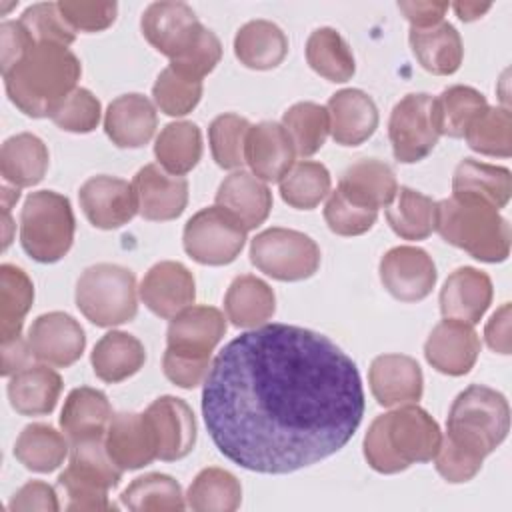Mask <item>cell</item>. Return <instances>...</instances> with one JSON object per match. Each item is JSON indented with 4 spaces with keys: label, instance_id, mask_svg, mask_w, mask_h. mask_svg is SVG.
I'll return each mask as SVG.
<instances>
[{
    "label": "cell",
    "instance_id": "cell-1",
    "mask_svg": "<svg viewBox=\"0 0 512 512\" xmlns=\"http://www.w3.org/2000/svg\"><path fill=\"white\" fill-rule=\"evenodd\" d=\"M202 416L216 448L260 474H290L348 444L364 416L354 360L328 336L262 324L212 360Z\"/></svg>",
    "mask_w": 512,
    "mask_h": 512
},
{
    "label": "cell",
    "instance_id": "cell-2",
    "mask_svg": "<svg viewBox=\"0 0 512 512\" xmlns=\"http://www.w3.org/2000/svg\"><path fill=\"white\" fill-rule=\"evenodd\" d=\"M442 442L438 422L420 406L404 404L372 420L364 436V458L380 474H396L434 460Z\"/></svg>",
    "mask_w": 512,
    "mask_h": 512
},
{
    "label": "cell",
    "instance_id": "cell-3",
    "mask_svg": "<svg viewBox=\"0 0 512 512\" xmlns=\"http://www.w3.org/2000/svg\"><path fill=\"white\" fill-rule=\"evenodd\" d=\"M82 66L64 46H34L8 74L4 84L14 106L32 118L50 116L76 90Z\"/></svg>",
    "mask_w": 512,
    "mask_h": 512
},
{
    "label": "cell",
    "instance_id": "cell-4",
    "mask_svg": "<svg viewBox=\"0 0 512 512\" xmlns=\"http://www.w3.org/2000/svg\"><path fill=\"white\" fill-rule=\"evenodd\" d=\"M434 230L480 262H504L510 254L508 220L492 204L474 196L452 194L436 202Z\"/></svg>",
    "mask_w": 512,
    "mask_h": 512
},
{
    "label": "cell",
    "instance_id": "cell-5",
    "mask_svg": "<svg viewBox=\"0 0 512 512\" xmlns=\"http://www.w3.org/2000/svg\"><path fill=\"white\" fill-rule=\"evenodd\" d=\"M510 406L504 394L472 384L462 390L448 412L446 438L486 458L508 436Z\"/></svg>",
    "mask_w": 512,
    "mask_h": 512
},
{
    "label": "cell",
    "instance_id": "cell-6",
    "mask_svg": "<svg viewBox=\"0 0 512 512\" xmlns=\"http://www.w3.org/2000/svg\"><path fill=\"white\" fill-rule=\"evenodd\" d=\"M74 212L70 200L54 190L32 192L20 212V244L42 264L58 262L74 242Z\"/></svg>",
    "mask_w": 512,
    "mask_h": 512
},
{
    "label": "cell",
    "instance_id": "cell-7",
    "mask_svg": "<svg viewBox=\"0 0 512 512\" xmlns=\"http://www.w3.org/2000/svg\"><path fill=\"white\" fill-rule=\"evenodd\" d=\"M76 306L96 326L130 322L138 312L136 278L118 264H94L76 282Z\"/></svg>",
    "mask_w": 512,
    "mask_h": 512
},
{
    "label": "cell",
    "instance_id": "cell-8",
    "mask_svg": "<svg viewBox=\"0 0 512 512\" xmlns=\"http://www.w3.org/2000/svg\"><path fill=\"white\" fill-rule=\"evenodd\" d=\"M252 264L280 282L310 278L320 266V248L304 232L290 228H268L252 238Z\"/></svg>",
    "mask_w": 512,
    "mask_h": 512
},
{
    "label": "cell",
    "instance_id": "cell-9",
    "mask_svg": "<svg viewBox=\"0 0 512 512\" xmlns=\"http://www.w3.org/2000/svg\"><path fill=\"white\" fill-rule=\"evenodd\" d=\"M246 232L234 214L222 206H210L186 222L182 242L186 254L198 264L224 266L234 262L242 252Z\"/></svg>",
    "mask_w": 512,
    "mask_h": 512
},
{
    "label": "cell",
    "instance_id": "cell-10",
    "mask_svg": "<svg viewBox=\"0 0 512 512\" xmlns=\"http://www.w3.org/2000/svg\"><path fill=\"white\" fill-rule=\"evenodd\" d=\"M388 136L398 162L414 164L424 160L440 138L434 116V98L424 92L406 94L392 108Z\"/></svg>",
    "mask_w": 512,
    "mask_h": 512
},
{
    "label": "cell",
    "instance_id": "cell-11",
    "mask_svg": "<svg viewBox=\"0 0 512 512\" xmlns=\"http://www.w3.org/2000/svg\"><path fill=\"white\" fill-rule=\"evenodd\" d=\"M144 38L164 56L176 60L200 36L202 24L194 10L184 2H152L140 20Z\"/></svg>",
    "mask_w": 512,
    "mask_h": 512
},
{
    "label": "cell",
    "instance_id": "cell-12",
    "mask_svg": "<svg viewBox=\"0 0 512 512\" xmlns=\"http://www.w3.org/2000/svg\"><path fill=\"white\" fill-rule=\"evenodd\" d=\"M436 266L418 246H396L380 260L382 286L400 302L424 300L436 284Z\"/></svg>",
    "mask_w": 512,
    "mask_h": 512
},
{
    "label": "cell",
    "instance_id": "cell-13",
    "mask_svg": "<svg viewBox=\"0 0 512 512\" xmlns=\"http://www.w3.org/2000/svg\"><path fill=\"white\" fill-rule=\"evenodd\" d=\"M80 206L92 226L114 230L128 224L138 214V200L132 182L116 176H92L78 192Z\"/></svg>",
    "mask_w": 512,
    "mask_h": 512
},
{
    "label": "cell",
    "instance_id": "cell-14",
    "mask_svg": "<svg viewBox=\"0 0 512 512\" xmlns=\"http://www.w3.org/2000/svg\"><path fill=\"white\" fill-rule=\"evenodd\" d=\"M28 344L36 360L66 368L72 366L86 348L82 326L66 312L38 316L28 330Z\"/></svg>",
    "mask_w": 512,
    "mask_h": 512
},
{
    "label": "cell",
    "instance_id": "cell-15",
    "mask_svg": "<svg viewBox=\"0 0 512 512\" xmlns=\"http://www.w3.org/2000/svg\"><path fill=\"white\" fill-rule=\"evenodd\" d=\"M480 354V338L466 322L444 318L438 322L426 344L424 356L428 364L448 376H464L472 370Z\"/></svg>",
    "mask_w": 512,
    "mask_h": 512
},
{
    "label": "cell",
    "instance_id": "cell-16",
    "mask_svg": "<svg viewBox=\"0 0 512 512\" xmlns=\"http://www.w3.org/2000/svg\"><path fill=\"white\" fill-rule=\"evenodd\" d=\"M138 214L152 222L178 218L188 204V182L166 172L160 164H146L132 180Z\"/></svg>",
    "mask_w": 512,
    "mask_h": 512
},
{
    "label": "cell",
    "instance_id": "cell-17",
    "mask_svg": "<svg viewBox=\"0 0 512 512\" xmlns=\"http://www.w3.org/2000/svg\"><path fill=\"white\" fill-rule=\"evenodd\" d=\"M104 444L122 470H138L158 458V442L146 414L120 412L110 418Z\"/></svg>",
    "mask_w": 512,
    "mask_h": 512
},
{
    "label": "cell",
    "instance_id": "cell-18",
    "mask_svg": "<svg viewBox=\"0 0 512 512\" xmlns=\"http://www.w3.org/2000/svg\"><path fill=\"white\" fill-rule=\"evenodd\" d=\"M140 298L160 318H174L194 304L196 284L192 272L174 260L154 264L140 284Z\"/></svg>",
    "mask_w": 512,
    "mask_h": 512
},
{
    "label": "cell",
    "instance_id": "cell-19",
    "mask_svg": "<svg viewBox=\"0 0 512 512\" xmlns=\"http://www.w3.org/2000/svg\"><path fill=\"white\" fill-rule=\"evenodd\" d=\"M372 396L380 406H404L422 398L424 378L418 362L406 354H380L368 370Z\"/></svg>",
    "mask_w": 512,
    "mask_h": 512
},
{
    "label": "cell",
    "instance_id": "cell-20",
    "mask_svg": "<svg viewBox=\"0 0 512 512\" xmlns=\"http://www.w3.org/2000/svg\"><path fill=\"white\" fill-rule=\"evenodd\" d=\"M154 428L158 458L164 462L182 460L196 444V420L192 408L176 396L156 398L144 412Z\"/></svg>",
    "mask_w": 512,
    "mask_h": 512
},
{
    "label": "cell",
    "instance_id": "cell-21",
    "mask_svg": "<svg viewBox=\"0 0 512 512\" xmlns=\"http://www.w3.org/2000/svg\"><path fill=\"white\" fill-rule=\"evenodd\" d=\"M294 144L278 122H258L250 126L244 146V160L252 174L264 182H280L294 166Z\"/></svg>",
    "mask_w": 512,
    "mask_h": 512
},
{
    "label": "cell",
    "instance_id": "cell-22",
    "mask_svg": "<svg viewBox=\"0 0 512 512\" xmlns=\"http://www.w3.org/2000/svg\"><path fill=\"white\" fill-rule=\"evenodd\" d=\"M226 334L224 314L214 306H188L176 314L166 332L170 350L186 356H212Z\"/></svg>",
    "mask_w": 512,
    "mask_h": 512
},
{
    "label": "cell",
    "instance_id": "cell-23",
    "mask_svg": "<svg viewBox=\"0 0 512 512\" xmlns=\"http://www.w3.org/2000/svg\"><path fill=\"white\" fill-rule=\"evenodd\" d=\"M326 110L330 134L340 146H360L378 128V108L358 88H344L332 94Z\"/></svg>",
    "mask_w": 512,
    "mask_h": 512
},
{
    "label": "cell",
    "instance_id": "cell-24",
    "mask_svg": "<svg viewBox=\"0 0 512 512\" xmlns=\"http://www.w3.org/2000/svg\"><path fill=\"white\" fill-rule=\"evenodd\" d=\"M492 302V280L486 272L462 266L456 268L440 290V312L466 324H476Z\"/></svg>",
    "mask_w": 512,
    "mask_h": 512
},
{
    "label": "cell",
    "instance_id": "cell-25",
    "mask_svg": "<svg viewBox=\"0 0 512 512\" xmlns=\"http://www.w3.org/2000/svg\"><path fill=\"white\" fill-rule=\"evenodd\" d=\"M158 116L154 104L142 94H122L108 104L104 130L118 148H140L156 132Z\"/></svg>",
    "mask_w": 512,
    "mask_h": 512
},
{
    "label": "cell",
    "instance_id": "cell-26",
    "mask_svg": "<svg viewBox=\"0 0 512 512\" xmlns=\"http://www.w3.org/2000/svg\"><path fill=\"white\" fill-rule=\"evenodd\" d=\"M338 190L356 206L376 210L388 208L396 198L398 184L394 170L376 158H364L350 164L338 182Z\"/></svg>",
    "mask_w": 512,
    "mask_h": 512
},
{
    "label": "cell",
    "instance_id": "cell-27",
    "mask_svg": "<svg viewBox=\"0 0 512 512\" xmlns=\"http://www.w3.org/2000/svg\"><path fill=\"white\" fill-rule=\"evenodd\" d=\"M216 206L234 214L246 230L258 228L270 214L272 192L252 172L236 170L222 180L216 192Z\"/></svg>",
    "mask_w": 512,
    "mask_h": 512
},
{
    "label": "cell",
    "instance_id": "cell-28",
    "mask_svg": "<svg viewBox=\"0 0 512 512\" xmlns=\"http://www.w3.org/2000/svg\"><path fill=\"white\" fill-rule=\"evenodd\" d=\"M408 40L420 66L436 76L454 74L462 64V38L450 22L442 20L430 28H410Z\"/></svg>",
    "mask_w": 512,
    "mask_h": 512
},
{
    "label": "cell",
    "instance_id": "cell-29",
    "mask_svg": "<svg viewBox=\"0 0 512 512\" xmlns=\"http://www.w3.org/2000/svg\"><path fill=\"white\" fill-rule=\"evenodd\" d=\"M62 392V378L56 370L34 364L16 372L8 382L12 408L22 416L50 414Z\"/></svg>",
    "mask_w": 512,
    "mask_h": 512
},
{
    "label": "cell",
    "instance_id": "cell-30",
    "mask_svg": "<svg viewBox=\"0 0 512 512\" xmlns=\"http://www.w3.org/2000/svg\"><path fill=\"white\" fill-rule=\"evenodd\" d=\"M112 418V408L104 392L80 386L74 388L62 408L60 428L70 442L104 436Z\"/></svg>",
    "mask_w": 512,
    "mask_h": 512
},
{
    "label": "cell",
    "instance_id": "cell-31",
    "mask_svg": "<svg viewBox=\"0 0 512 512\" xmlns=\"http://www.w3.org/2000/svg\"><path fill=\"white\" fill-rule=\"evenodd\" d=\"M224 310L234 326L258 328L272 318L276 310V296L264 280L244 274L234 278L228 286Z\"/></svg>",
    "mask_w": 512,
    "mask_h": 512
},
{
    "label": "cell",
    "instance_id": "cell-32",
    "mask_svg": "<svg viewBox=\"0 0 512 512\" xmlns=\"http://www.w3.org/2000/svg\"><path fill=\"white\" fill-rule=\"evenodd\" d=\"M90 360L100 380L116 384L134 376L144 366L146 350L136 336L112 330L96 342Z\"/></svg>",
    "mask_w": 512,
    "mask_h": 512
},
{
    "label": "cell",
    "instance_id": "cell-33",
    "mask_svg": "<svg viewBox=\"0 0 512 512\" xmlns=\"http://www.w3.org/2000/svg\"><path fill=\"white\" fill-rule=\"evenodd\" d=\"M234 54L246 68L270 70L286 58L288 38L270 20H250L236 32Z\"/></svg>",
    "mask_w": 512,
    "mask_h": 512
},
{
    "label": "cell",
    "instance_id": "cell-34",
    "mask_svg": "<svg viewBox=\"0 0 512 512\" xmlns=\"http://www.w3.org/2000/svg\"><path fill=\"white\" fill-rule=\"evenodd\" d=\"M452 194L474 196L500 210L508 204L512 194L510 170L504 166L464 158L454 170Z\"/></svg>",
    "mask_w": 512,
    "mask_h": 512
},
{
    "label": "cell",
    "instance_id": "cell-35",
    "mask_svg": "<svg viewBox=\"0 0 512 512\" xmlns=\"http://www.w3.org/2000/svg\"><path fill=\"white\" fill-rule=\"evenodd\" d=\"M48 170V148L46 144L30 134L22 132L10 136L0 150V172L6 182L16 188L38 184Z\"/></svg>",
    "mask_w": 512,
    "mask_h": 512
},
{
    "label": "cell",
    "instance_id": "cell-36",
    "mask_svg": "<svg viewBox=\"0 0 512 512\" xmlns=\"http://www.w3.org/2000/svg\"><path fill=\"white\" fill-rule=\"evenodd\" d=\"M70 452V440L48 424L26 426L14 444L16 460L32 472L56 470Z\"/></svg>",
    "mask_w": 512,
    "mask_h": 512
},
{
    "label": "cell",
    "instance_id": "cell-37",
    "mask_svg": "<svg viewBox=\"0 0 512 512\" xmlns=\"http://www.w3.org/2000/svg\"><path fill=\"white\" fill-rule=\"evenodd\" d=\"M158 164L174 174H188L202 156V136L194 122H170L166 124L154 144Z\"/></svg>",
    "mask_w": 512,
    "mask_h": 512
},
{
    "label": "cell",
    "instance_id": "cell-38",
    "mask_svg": "<svg viewBox=\"0 0 512 512\" xmlns=\"http://www.w3.org/2000/svg\"><path fill=\"white\" fill-rule=\"evenodd\" d=\"M390 228L404 240H424L434 232L436 202L408 186H400L396 198L386 208Z\"/></svg>",
    "mask_w": 512,
    "mask_h": 512
},
{
    "label": "cell",
    "instance_id": "cell-39",
    "mask_svg": "<svg viewBox=\"0 0 512 512\" xmlns=\"http://www.w3.org/2000/svg\"><path fill=\"white\" fill-rule=\"evenodd\" d=\"M310 68L330 82H346L354 76L356 64L348 42L334 28H316L306 42Z\"/></svg>",
    "mask_w": 512,
    "mask_h": 512
},
{
    "label": "cell",
    "instance_id": "cell-40",
    "mask_svg": "<svg viewBox=\"0 0 512 512\" xmlns=\"http://www.w3.org/2000/svg\"><path fill=\"white\" fill-rule=\"evenodd\" d=\"M186 502L196 512H234L242 502V486L232 472L210 466L196 474Z\"/></svg>",
    "mask_w": 512,
    "mask_h": 512
},
{
    "label": "cell",
    "instance_id": "cell-41",
    "mask_svg": "<svg viewBox=\"0 0 512 512\" xmlns=\"http://www.w3.org/2000/svg\"><path fill=\"white\" fill-rule=\"evenodd\" d=\"M488 108L484 94L472 86L456 84L434 98V116L440 136L462 138L476 116Z\"/></svg>",
    "mask_w": 512,
    "mask_h": 512
},
{
    "label": "cell",
    "instance_id": "cell-42",
    "mask_svg": "<svg viewBox=\"0 0 512 512\" xmlns=\"http://www.w3.org/2000/svg\"><path fill=\"white\" fill-rule=\"evenodd\" d=\"M34 300V286L28 274L14 266H0V340L22 336V320Z\"/></svg>",
    "mask_w": 512,
    "mask_h": 512
},
{
    "label": "cell",
    "instance_id": "cell-43",
    "mask_svg": "<svg viewBox=\"0 0 512 512\" xmlns=\"http://www.w3.org/2000/svg\"><path fill=\"white\" fill-rule=\"evenodd\" d=\"M120 500L134 512H180L186 508L180 484L160 472L134 478Z\"/></svg>",
    "mask_w": 512,
    "mask_h": 512
},
{
    "label": "cell",
    "instance_id": "cell-44",
    "mask_svg": "<svg viewBox=\"0 0 512 512\" xmlns=\"http://www.w3.org/2000/svg\"><path fill=\"white\" fill-rule=\"evenodd\" d=\"M330 184V172L324 164L302 160L280 180V196L292 208L312 210L328 196Z\"/></svg>",
    "mask_w": 512,
    "mask_h": 512
},
{
    "label": "cell",
    "instance_id": "cell-45",
    "mask_svg": "<svg viewBox=\"0 0 512 512\" xmlns=\"http://www.w3.org/2000/svg\"><path fill=\"white\" fill-rule=\"evenodd\" d=\"M282 126L288 132L298 156L316 154L330 132L328 110L316 102H298L282 116Z\"/></svg>",
    "mask_w": 512,
    "mask_h": 512
},
{
    "label": "cell",
    "instance_id": "cell-46",
    "mask_svg": "<svg viewBox=\"0 0 512 512\" xmlns=\"http://www.w3.org/2000/svg\"><path fill=\"white\" fill-rule=\"evenodd\" d=\"M468 146L484 156L508 158L512 154V116L504 106L486 108L464 134Z\"/></svg>",
    "mask_w": 512,
    "mask_h": 512
},
{
    "label": "cell",
    "instance_id": "cell-47",
    "mask_svg": "<svg viewBox=\"0 0 512 512\" xmlns=\"http://www.w3.org/2000/svg\"><path fill=\"white\" fill-rule=\"evenodd\" d=\"M68 470L90 480V482L100 484L106 490L118 486L122 472H124L110 458L106 444H104V436L70 442Z\"/></svg>",
    "mask_w": 512,
    "mask_h": 512
},
{
    "label": "cell",
    "instance_id": "cell-48",
    "mask_svg": "<svg viewBox=\"0 0 512 512\" xmlns=\"http://www.w3.org/2000/svg\"><path fill=\"white\" fill-rule=\"evenodd\" d=\"M34 46H64L76 40V30L66 22L58 2H40L28 6L20 20Z\"/></svg>",
    "mask_w": 512,
    "mask_h": 512
},
{
    "label": "cell",
    "instance_id": "cell-49",
    "mask_svg": "<svg viewBox=\"0 0 512 512\" xmlns=\"http://www.w3.org/2000/svg\"><path fill=\"white\" fill-rule=\"evenodd\" d=\"M248 130L250 122L238 114H220L212 120L208 128V140L212 156L220 168L234 170L246 162L244 146Z\"/></svg>",
    "mask_w": 512,
    "mask_h": 512
},
{
    "label": "cell",
    "instance_id": "cell-50",
    "mask_svg": "<svg viewBox=\"0 0 512 512\" xmlns=\"http://www.w3.org/2000/svg\"><path fill=\"white\" fill-rule=\"evenodd\" d=\"M152 96L164 114L184 116L198 106L202 98V82L184 78L168 66L158 74Z\"/></svg>",
    "mask_w": 512,
    "mask_h": 512
},
{
    "label": "cell",
    "instance_id": "cell-51",
    "mask_svg": "<svg viewBox=\"0 0 512 512\" xmlns=\"http://www.w3.org/2000/svg\"><path fill=\"white\" fill-rule=\"evenodd\" d=\"M100 112L102 110H100L98 98L86 88H76L50 114V118L60 130L74 132V134H86L98 126Z\"/></svg>",
    "mask_w": 512,
    "mask_h": 512
},
{
    "label": "cell",
    "instance_id": "cell-52",
    "mask_svg": "<svg viewBox=\"0 0 512 512\" xmlns=\"http://www.w3.org/2000/svg\"><path fill=\"white\" fill-rule=\"evenodd\" d=\"M376 218V210L352 204L338 188L328 196L324 206V220L328 228L340 236H360L374 226Z\"/></svg>",
    "mask_w": 512,
    "mask_h": 512
},
{
    "label": "cell",
    "instance_id": "cell-53",
    "mask_svg": "<svg viewBox=\"0 0 512 512\" xmlns=\"http://www.w3.org/2000/svg\"><path fill=\"white\" fill-rule=\"evenodd\" d=\"M220 58H222V44L218 36L212 30L202 28L198 40L182 56H178L176 60H170V68L184 78L202 82V78L216 68Z\"/></svg>",
    "mask_w": 512,
    "mask_h": 512
},
{
    "label": "cell",
    "instance_id": "cell-54",
    "mask_svg": "<svg viewBox=\"0 0 512 512\" xmlns=\"http://www.w3.org/2000/svg\"><path fill=\"white\" fill-rule=\"evenodd\" d=\"M434 462H436V470L438 474L450 482V484H462V482H468L472 480L480 468H482V462L484 458L454 444L452 440H448L446 436L442 438L440 442V448L434 456Z\"/></svg>",
    "mask_w": 512,
    "mask_h": 512
},
{
    "label": "cell",
    "instance_id": "cell-55",
    "mask_svg": "<svg viewBox=\"0 0 512 512\" xmlns=\"http://www.w3.org/2000/svg\"><path fill=\"white\" fill-rule=\"evenodd\" d=\"M58 486L64 490L68 502L66 510H78V512H100L114 508L108 500V490L102 488L96 482H90L68 468L58 476Z\"/></svg>",
    "mask_w": 512,
    "mask_h": 512
},
{
    "label": "cell",
    "instance_id": "cell-56",
    "mask_svg": "<svg viewBox=\"0 0 512 512\" xmlns=\"http://www.w3.org/2000/svg\"><path fill=\"white\" fill-rule=\"evenodd\" d=\"M62 16L74 30L82 32H100L106 30L118 12L116 2H72L60 0L58 2Z\"/></svg>",
    "mask_w": 512,
    "mask_h": 512
},
{
    "label": "cell",
    "instance_id": "cell-57",
    "mask_svg": "<svg viewBox=\"0 0 512 512\" xmlns=\"http://www.w3.org/2000/svg\"><path fill=\"white\" fill-rule=\"evenodd\" d=\"M210 364V356H186L170 348H166L162 358L166 378L180 388H196L198 384H204Z\"/></svg>",
    "mask_w": 512,
    "mask_h": 512
},
{
    "label": "cell",
    "instance_id": "cell-58",
    "mask_svg": "<svg viewBox=\"0 0 512 512\" xmlns=\"http://www.w3.org/2000/svg\"><path fill=\"white\" fill-rule=\"evenodd\" d=\"M10 512H56L60 510L56 490L40 480H32L24 484L8 504Z\"/></svg>",
    "mask_w": 512,
    "mask_h": 512
},
{
    "label": "cell",
    "instance_id": "cell-59",
    "mask_svg": "<svg viewBox=\"0 0 512 512\" xmlns=\"http://www.w3.org/2000/svg\"><path fill=\"white\" fill-rule=\"evenodd\" d=\"M0 42H2V76L8 74L32 48L34 42L30 40L24 26L16 20H8L0 24Z\"/></svg>",
    "mask_w": 512,
    "mask_h": 512
},
{
    "label": "cell",
    "instance_id": "cell-60",
    "mask_svg": "<svg viewBox=\"0 0 512 512\" xmlns=\"http://www.w3.org/2000/svg\"><path fill=\"white\" fill-rule=\"evenodd\" d=\"M400 12L406 16V20L412 24L410 28H430L444 20V14L448 10V2H398Z\"/></svg>",
    "mask_w": 512,
    "mask_h": 512
},
{
    "label": "cell",
    "instance_id": "cell-61",
    "mask_svg": "<svg viewBox=\"0 0 512 512\" xmlns=\"http://www.w3.org/2000/svg\"><path fill=\"white\" fill-rule=\"evenodd\" d=\"M484 338L490 350L498 354H510V302H504L488 320Z\"/></svg>",
    "mask_w": 512,
    "mask_h": 512
},
{
    "label": "cell",
    "instance_id": "cell-62",
    "mask_svg": "<svg viewBox=\"0 0 512 512\" xmlns=\"http://www.w3.org/2000/svg\"><path fill=\"white\" fill-rule=\"evenodd\" d=\"M32 356L34 354L30 350V344L22 336L2 342V376H14L16 372L24 370L26 366H30Z\"/></svg>",
    "mask_w": 512,
    "mask_h": 512
},
{
    "label": "cell",
    "instance_id": "cell-63",
    "mask_svg": "<svg viewBox=\"0 0 512 512\" xmlns=\"http://www.w3.org/2000/svg\"><path fill=\"white\" fill-rule=\"evenodd\" d=\"M456 16L464 22H472V20H478L482 14H486L492 4H480V2H456L452 4Z\"/></svg>",
    "mask_w": 512,
    "mask_h": 512
}]
</instances>
